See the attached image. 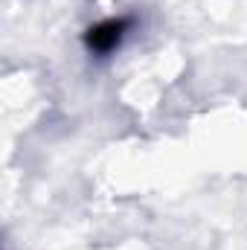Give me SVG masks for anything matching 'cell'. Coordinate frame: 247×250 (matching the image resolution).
Masks as SVG:
<instances>
[{"instance_id":"1","label":"cell","mask_w":247,"mask_h":250,"mask_svg":"<svg viewBox=\"0 0 247 250\" xmlns=\"http://www.w3.org/2000/svg\"><path fill=\"white\" fill-rule=\"evenodd\" d=\"M134 29V18H108V21H99L93 23L87 32H84V47L87 53L93 56H111L114 50L123 47V41L128 38V32Z\"/></svg>"}]
</instances>
